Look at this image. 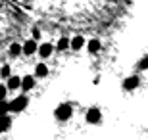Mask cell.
Wrapping results in <instances>:
<instances>
[{
	"label": "cell",
	"mask_w": 148,
	"mask_h": 140,
	"mask_svg": "<svg viewBox=\"0 0 148 140\" xmlns=\"http://www.w3.org/2000/svg\"><path fill=\"white\" fill-rule=\"evenodd\" d=\"M71 106L69 104H62V106H58L56 108V111H54V115H56V119L58 121H67V119L71 117Z\"/></svg>",
	"instance_id": "6da1fadb"
},
{
	"label": "cell",
	"mask_w": 148,
	"mask_h": 140,
	"mask_svg": "<svg viewBox=\"0 0 148 140\" xmlns=\"http://www.w3.org/2000/svg\"><path fill=\"white\" fill-rule=\"evenodd\" d=\"M27 104H29L27 96H17V98H14V100L10 102V111H14V113L23 111V109L27 108Z\"/></svg>",
	"instance_id": "7a4b0ae2"
},
{
	"label": "cell",
	"mask_w": 148,
	"mask_h": 140,
	"mask_svg": "<svg viewBox=\"0 0 148 140\" xmlns=\"http://www.w3.org/2000/svg\"><path fill=\"white\" fill-rule=\"evenodd\" d=\"M35 52H38V46H37V40L35 38H29L27 42H23V54L33 56Z\"/></svg>",
	"instance_id": "3957f363"
},
{
	"label": "cell",
	"mask_w": 148,
	"mask_h": 140,
	"mask_svg": "<svg viewBox=\"0 0 148 140\" xmlns=\"http://www.w3.org/2000/svg\"><path fill=\"white\" fill-rule=\"evenodd\" d=\"M100 117H102V115H100V109H98V108H90V109L87 111V123H90V125L98 123Z\"/></svg>",
	"instance_id": "277c9868"
},
{
	"label": "cell",
	"mask_w": 148,
	"mask_h": 140,
	"mask_svg": "<svg viewBox=\"0 0 148 140\" xmlns=\"http://www.w3.org/2000/svg\"><path fill=\"white\" fill-rule=\"evenodd\" d=\"M138 83H140V79H138V77H127L125 81H123V88H125V90H135V88H137L138 86Z\"/></svg>",
	"instance_id": "5b68a950"
},
{
	"label": "cell",
	"mask_w": 148,
	"mask_h": 140,
	"mask_svg": "<svg viewBox=\"0 0 148 140\" xmlns=\"http://www.w3.org/2000/svg\"><path fill=\"white\" fill-rule=\"evenodd\" d=\"M52 52H54V44L50 42H44L38 46V54H40V58H48V56H52Z\"/></svg>",
	"instance_id": "8992f818"
},
{
	"label": "cell",
	"mask_w": 148,
	"mask_h": 140,
	"mask_svg": "<svg viewBox=\"0 0 148 140\" xmlns=\"http://www.w3.org/2000/svg\"><path fill=\"white\" fill-rule=\"evenodd\" d=\"M85 46V38H83V35H75V37L71 38V48L73 50H79Z\"/></svg>",
	"instance_id": "52a82bcc"
},
{
	"label": "cell",
	"mask_w": 148,
	"mask_h": 140,
	"mask_svg": "<svg viewBox=\"0 0 148 140\" xmlns=\"http://www.w3.org/2000/svg\"><path fill=\"white\" fill-rule=\"evenodd\" d=\"M33 86H35V79L31 75H27V77H23V79H21V88H23V90H31Z\"/></svg>",
	"instance_id": "ba28073f"
},
{
	"label": "cell",
	"mask_w": 148,
	"mask_h": 140,
	"mask_svg": "<svg viewBox=\"0 0 148 140\" xmlns=\"http://www.w3.org/2000/svg\"><path fill=\"white\" fill-rule=\"evenodd\" d=\"M10 125H12V119L8 117V113H6V115H0V132L8 130V129H10Z\"/></svg>",
	"instance_id": "9c48e42d"
},
{
	"label": "cell",
	"mask_w": 148,
	"mask_h": 140,
	"mask_svg": "<svg viewBox=\"0 0 148 140\" xmlns=\"http://www.w3.org/2000/svg\"><path fill=\"white\" fill-rule=\"evenodd\" d=\"M35 75L40 79V77H46L48 75V65L46 64H38L37 67H35Z\"/></svg>",
	"instance_id": "30bf717a"
},
{
	"label": "cell",
	"mask_w": 148,
	"mask_h": 140,
	"mask_svg": "<svg viewBox=\"0 0 148 140\" xmlns=\"http://www.w3.org/2000/svg\"><path fill=\"white\" fill-rule=\"evenodd\" d=\"M21 86V79L19 77H8V88H12V90H17Z\"/></svg>",
	"instance_id": "8fae6325"
},
{
	"label": "cell",
	"mask_w": 148,
	"mask_h": 140,
	"mask_svg": "<svg viewBox=\"0 0 148 140\" xmlns=\"http://www.w3.org/2000/svg\"><path fill=\"white\" fill-rule=\"evenodd\" d=\"M23 52V44H19V42H14L10 46V52H8V54L12 56V58H16V56H19Z\"/></svg>",
	"instance_id": "7c38bea8"
},
{
	"label": "cell",
	"mask_w": 148,
	"mask_h": 140,
	"mask_svg": "<svg viewBox=\"0 0 148 140\" xmlns=\"http://www.w3.org/2000/svg\"><path fill=\"white\" fill-rule=\"evenodd\" d=\"M58 50H67V48H71V40L66 37H62L60 40H58V46H56Z\"/></svg>",
	"instance_id": "4fadbf2b"
},
{
	"label": "cell",
	"mask_w": 148,
	"mask_h": 140,
	"mask_svg": "<svg viewBox=\"0 0 148 140\" xmlns=\"http://www.w3.org/2000/svg\"><path fill=\"white\" fill-rule=\"evenodd\" d=\"M98 50H100V40L98 38L88 40V52H98Z\"/></svg>",
	"instance_id": "5bb4252c"
},
{
	"label": "cell",
	"mask_w": 148,
	"mask_h": 140,
	"mask_svg": "<svg viewBox=\"0 0 148 140\" xmlns=\"http://www.w3.org/2000/svg\"><path fill=\"white\" fill-rule=\"evenodd\" d=\"M10 75H12L10 65H2V67H0V77H2V79H8Z\"/></svg>",
	"instance_id": "9a60e30c"
},
{
	"label": "cell",
	"mask_w": 148,
	"mask_h": 140,
	"mask_svg": "<svg viewBox=\"0 0 148 140\" xmlns=\"http://www.w3.org/2000/svg\"><path fill=\"white\" fill-rule=\"evenodd\" d=\"M8 111H10V102H6V100H0V115H6Z\"/></svg>",
	"instance_id": "2e32d148"
},
{
	"label": "cell",
	"mask_w": 148,
	"mask_h": 140,
	"mask_svg": "<svg viewBox=\"0 0 148 140\" xmlns=\"http://www.w3.org/2000/svg\"><path fill=\"white\" fill-rule=\"evenodd\" d=\"M138 67H140V69H148V56H146V58H143V59H140V64H138Z\"/></svg>",
	"instance_id": "e0dca14e"
},
{
	"label": "cell",
	"mask_w": 148,
	"mask_h": 140,
	"mask_svg": "<svg viewBox=\"0 0 148 140\" xmlns=\"http://www.w3.org/2000/svg\"><path fill=\"white\" fill-rule=\"evenodd\" d=\"M6 92H8V86L0 85V100H4V98H6Z\"/></svg>",
	"instance_id": "ac0fdd59"
},
{
	"label": "cell",
	"mask_w": 148,
	"mask_h": 140,
	"mask_svg": "<svg viewBox=\"0 0 148 140\" xmlns=\"http://www.w3.org/2000/svg\"><path fill=\"white\" fill-rule=\"evenodd\" d=\"M33 38H35V40L40 38V29H38V27H33Z\"/></svg>",
	"instance_id": "d6986e66"
}]
</instances>
